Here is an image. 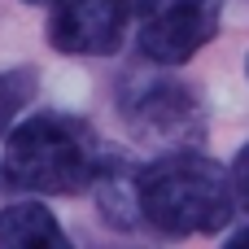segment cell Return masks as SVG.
<instances>
[{"instance_id": "6", "label": "cell", "mask_w": 249, "mask_h": 249, "mask_svg": "<svg viewBox=\"0 0 249 249\" xmlns=\"http://www.w3.org/2000/svg\"><path fill=\"white\" fill-rule=\"evenodd\" d=\"M0 249H74L44 201H13L0 210Z\"/></svg>"}, {"instance_id": "5", "label": "cell", "mask_w": 249, "mask_h": 249, "mask_svg": "<svg viewBox=\"0 0 249 249\" xmlns=\"http://www.w3.org/2000/svg\"><path fill=\"white\" fill-rule=\"evenodd\" d=\"M136 0H48V44L66 57H114Z\"/></svg>"}, {"instance_id": "1", "label": "cell", "mask_w": 249, "mask_h": 249, "mask_svg": "<svg viewBox=\"0 0 249 249\" xmlns=\"http://www.w3.org/2000/svg\"><path fill=\"white\" fill-rule=\"evenodd\" d=\"M136 206L140 223L162 236H214L232 223L236 188L214 158L197 149H171L136 171Z\"/></svg>"}, {"instance_id": "4", "label": "cell", "mask_w": 249, "mask_h": 249, "mask_svg": "<svg viewBox=\"0 0 249 249\" xmlns=\"http://www.w3.org/2000/svg\"><path fill=\"white\" fill-rule=\"evenodd\" d=\"M223 26V0H136L131 35L149 66L175 70L193 61Z\"/></svg>"}, {"instance_id": "3", "label": "cell", "mask_w": 249, "mask_h": 249, "mask_svg": "<svg viewBox=\"0 0 249 249\" xmlns=\"http://www.w3.org/2000/svg\"><path fill=\"white\" fill-rule=\"evenodd\" d=\"M118 114L144 144H158L162 153L197 149V140L206 136V109H201L197 92L188 83L162 74V66H153L144 74L131 70L118 83Z\"/></svg>"}, {"instance_id": "7", "label": "cell", "mask_w": 249, "mask_h": 249, "mask_svg": "<svg viewBox=\"0 0 249 249\" xmlns=\"http://www.w3.org/2000/svg\"><path fill=\"white\" fill-rule=\"evenodd\" d=\"M35 92H39V70L35 66L0 70V140H9V131L18 127V118L35 101Z\"/></svg>"}, {"instance_id": "8", "label": "cell", "mask_w": 249, "mask_h": 249, "mask_svg": "<svg viewBox=\"0 0 249 249\" xmlns=\"http://www.w3.org/2000/svg\"><path fill=\"white\" fill-rule=\"evenodd\" d=\"M228 175H232V188H236V206H245V210H249V140L236 149Z\"/></svg>"}, {"instance_id": "2", "label": "cell", "mask_w": 249, "mask_h": 249, "mask_svg": "<svg viewBox=\"0 0 249 249\" xmlns=\"http://www.w3.org/2000/svg\"><path fill=\"white\" fill-rule=\"evenodd\" d=\"M109 162V149L83 123L79 114L44 109L35 118H22L4 140V179L31 197H66L96 188L101 171Z\"/></svg>"}, {"instance_id": "9", "label": "cell", "mask_w": 249, "mask_h": 249, "mask_svg": "<svg viewBox=\"0 0 249 249\" xmlns=\"http://www.w3.org/2000/svg\"><path fill=\"white\" fill-rule=\"evenodd\" d=\"M223 249H249V228H241V232H232Z\"/></svg>"}, {"instance_id": "10", "label": "cell", "mask_w": 249, "mask_h": 249, "mask_svg": "<svg viewBox=\"0 0 249 249\" xmlns=\"http://www.w3.org/2000/svg\"><path fill=\"white\" fill-rule=\"evenodd\" d=\"M22 4H48V0H22Z\"/></svg>"}, {"instance_id": "11", "label": "cell", "mask_w": 249, "mask_h": 249, "mask_svg": "<svg viewBox=\"0 0 249 249\" xmlns=\"http://www.w3.org/2000/svg\"><path fill=\"white\" fill-rule=\"evenodd\" d=\"M245 79H249V57H245Z\"/></svg>"}]
</instances>
